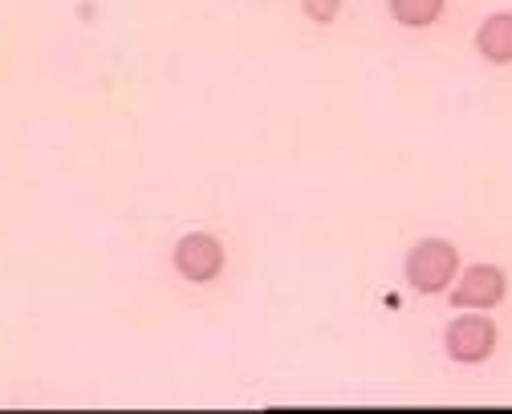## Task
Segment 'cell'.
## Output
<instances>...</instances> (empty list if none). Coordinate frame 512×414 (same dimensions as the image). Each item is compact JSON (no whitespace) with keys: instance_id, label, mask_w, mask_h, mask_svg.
<instances>
[{"instance_id":"cell-6","label":"cell","mask_w":512,"mask_h":414,"mask_svg":"<svg viewBox=\"0 0 512 414\" xmlns=\"http://www.w3.org/2000/svg\"><path fill=\"white\" fill-rule=\"evenodd\" d=\"M387 9H391V17H395L399 25H407V29H427V25H435V21L443 17L447 0H387Z\"/></svg>"},{"instance_id":"cell-4","label":"cell","mask_w":512,"mask_h":414,"mask_svg":"<svg viewBox=\"0 0 512 414\" xmlns=\"http://www.w3.org/2000/svg\"><path fill=\"white\" fill-rule=\"evenodd\" d=\"M175 268L183 281L191 285H208L220 276L224 268V244L212 236V232H191L175 244Z\"/></svg>"},{"instance_id":"cell-2","label":"cell","mask_w":512,"mask_h":414,"mask_svg":"<svg viewBox=\"0 0 512 414\" xmlns=\"http://www.w3.org/2000/svg\"><path fill=\"white\" fill-rule=\"evenodd\" d=\"M496 337H500V329H496V321L488 313L464 309L456 321H447L443 350H447V358L460 362V366H480V362H488L496 354Z\"/></svg>"},{"instance_id":"cell-7","label":"cell","mask_w":512,"mask_h":414,"mask_svg":"<svg viewBox=\"0 0 512 414\" xmlns=\"http://www.w3.org/2000/svg\"><path fill=\"white\" fill-rule=\"evenodd\" d=\"M301 13L317 25H330L342 13V0H301Z\"/></svg>"},{"instance_id":"cell-5","label":"cell","mask_w":512,"mask_h":414,"mask_svg":"<svg viewBox=\"0 0 512 414\" xmlns=\"http://www.w3.org/2000/svg\"><path fill=\"white\" fill-rule=\"evenodd\" d=\"M476 53L488 65H512V13H492L476 29Z\"/></svg>"},{"instance_id":"cell-3","label":"cell","mask_w":512,"mask_h":414,"mask_svg":"<svg viewBox=\"0 0 512 414\" xmlns=\"http://www.w3.org/2000/svg\"><path fill=\"white\" fill-rule=\"evenodd\" d=\"M508 293V276L500 264H472V268H460L456 285L447 289V301H452L456 309H496Z\"/></svg>"},{"instance_id":"cell-1","label":"cell","mask_w":512,"mask_h":414,"mask_svg":"<svg viewBox=\"0 0 512 414\" xmlns=\"http://www.w3.org/2000/svg\"><path fill=\"white\" fill-rule=\"evenodd\" d=\"M407 285L415 289V293H423V297H439V293H447L456 285V276H460V248L452 244V240H439V236H431V240H419L411 252H407Z\"/></svg>"}]
</instances>
